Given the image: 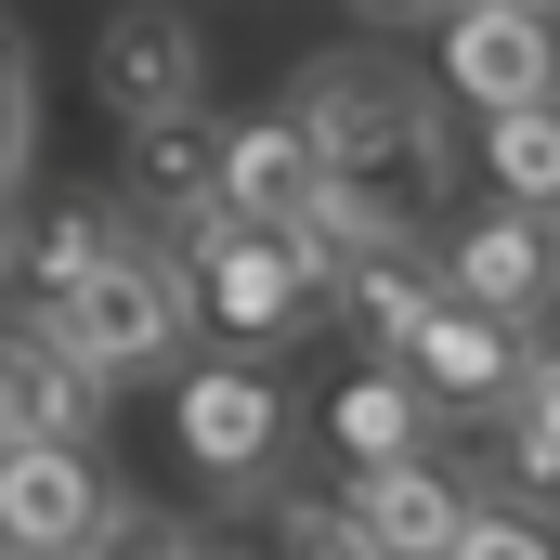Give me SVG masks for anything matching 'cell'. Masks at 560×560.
Here are the masks:
<instances>
[{"label":"cell","instance_id":"11","mask_svg":"<svg viewBox=\"0 0 560 560\" xmlns=\"http://www.w3.org/2000/svg\"><path fill=\"white\" fill-rule=\"evenodd\" d=\"M443 287H456V300H482V313H509V326H522V313H548V300H560V209H522V196H509V209H482V222L443 248Z\"/></svg>","mask_w":560,"mask_h":560},{"label":"cell","instance_id":"2","mask_svg":"<svg viewBox=\"0 0 560 560\" xmlns=\"http://www.w3.org/2000/svg\"><path fill=\"white\" fill-rule=\"evenodd\" d=\"M39 326L92 365V378H156V365H183V339H196V275H183V248H105L79 287H52L39 300Z\"/></svg>","mask_w":560,"mask_h":560},{"label":"cell","instance_id":"26","mask_svg":"<svg viewBox=\"0 0 560 560\" xmlns=\"http://www.w3.org/2000/svg\"><path fill=\"white\" fill-rule=\"evenodd\" d=\"M535 13H560V0H535Z\"/></svg>","mask_w":560,"mask_h":560},{"label":"cell","instance_id":"5","mask_svg":"<svg viewBox=\"0 0 560 560\" xmlns=\"http://www.w3.org/2000/svg\"><path fill=\"white\" fill-rule=\"evenodd\" d=\"M392 365L418 378V392L443 405V418H495V405H509V392L535 378L522 326H509V313H482V300H456V287H443V300H430L418 326H405V352H392Z\"/></svg>","mask_w":560,"mask_h":560},{"label":"cell","instance_id":"9","mask_svg":"<svg viewBox=\"0 0 560 560\" xmlns=\"http://www.w3.org/2000/svg\"><path fill=\"white\" fill-rule=\"evenodd\" d=\"M118 209H143L170 248L222 209V118L209 105H170V118H131V156H118Z\"/></svg>","mask_w":560,"mask_h":560},{"label":"cell","instance_id":"22","mask_svg":"<svg viewBox=\"0 0 560 560\" xmlns=\"http://www.w3.org/2000/svg\"><path fill=\"white\" fill-rule=\"evenodd\" d=\"M92 560H235V548H222V535H196V522H170V509H131Z\"/></svg>","mask_w":560,"mask_h":560},{"label":"cell","instance_id":"17","mask_svg":"<svg viewBox=\"0 0 560 560\" xmlns=\"http://www.w3.org/2000/svg\"><path fill=\"white\" fill-rule=\"evenodd\" d=\"M482 170H495V196L560 209V92L548 105H495V118H482Z\"/></svg>","mask_w":560,"mask_h":560},{"label":"cell","instance_id":"12","mask_svg":"<svg viewBox=\"0 0 560 560\" xmlns=\"http://www.w3.org/2000/svg\"><path fill=\"white\" fill-rule=\"evenodd\" d=\"M222 209L235 222H313L326 209V156H313V131L300 118H248V131H222Z\"/></svg>","mask_w":560,"mask_h":560},{"label":"cell","instance_id":"14","mask_svg":"<svg viewBox=\"0 0 560 560\" xmlns=\"http://www.w3.org/2000/svg\"><path fill=\"white\" fill-rule=\"evenodd\" d=\"M430 430H443V405H430L405 365H365V378H339V392H326V443H339V469H378V456L430 443Z\"/></svg>","mask_w":560,"mask_h":560},{"label":"cell","instance_id":"3","mask_svg":"<svg viewBox=\"0 0 560 560\" xmlns=\"http://www.w3.org/2000/svg\"><path fill=\"white\" fill-rule=\"evenodd\" d=\"M456 196V131H443V92L418 105H392V118H365L352 143H326V235L339 248H365V235H430V209Z\"/></svg>","mask_w":560,"mask_h":560},{"label":"cell","instance_id":"21","mask_svg":"<svg viewBox=\"0 0 560 560\" xmlns=\"http://www.w3.org/2000/svg\"><path fill=\"white\" fill-rule=\"evenodd\" d=\"M456 560H560V522H548V495H509V509H469V535H456Z\"/></svg>","mask_w":560,"mask_h":560},{"label":"cell","instance_id":"10","mask_svg":"<svg viewBox=\"0 0 560 560\" xmlns=\"http://www.w3.org/2000/svg\"><path fill=\"white\" fill-rule=\"evenodd\" d=\"M469 482H456V456H430V443H405V456H378V469H352V522L378 535V560H456V535H469Z\"/></svg>","mask_w":560,"mask_h":560},{"label":"cell","instance_id":"8","mask_svg":"<svg viewBox=\"0 0 560 560\" xmlns=\"http://www.w3.org/2000/svg\"><path fill=\"white\" fill-rule=\"evenodd\" d=\"M92 92L118 105V131L196 105V92H209V39H196V13H183V0H118V13L92 26Z\"/></svg>","mask_w":560,"mask_h":560},{"label":"cell","instance_id":"24","mask_svg":"<svg viewBox=\"0 0 560 560\" xmlns=\"http://www.w3.org/2000/svg\"><path fill=\"white\" fill-rule=\"evenodd\" d=\"M13 430H26V418H13V392H0V443H13Z\"/></svg>","mask_w":560,"mask_h":560},{"label":"cell","instance_id":"4","mask_svg":"<svg viewBox=\"0 0 560 560\" xmlns=\"http://www.w3.org/2000/svg\"><path fill=\"white\" fill-rule=\"evenodd\" d=\"M118 522H131V495L105 482L92 443H66V430H13L0 443V548L13 560H92Z\"/></svg>","mask_w":560,"mask_h":560},{"label":"cell","instance_id":"16","mask_svg":"<svg viewBox=\"0 0 560 560\" xmlns=\"http://www.w3.org/2000/svg\"><path fill=\"white\" fill-rule=\"evenodd\" d=\"M105 248H131V222H118V196H52V209H39V222L13 235V275H26L39 300H52V287H79V275H92Z\"/></svg>","mask_w":560,"mask_h":560},{"label":"cell","instance_id":"25","mask_svg":"<svg viewBox=\"0 0 560 560\" xmlns=\"http://www.w3.org/2000/svg\"><path fill=\"white\" fill-rule=\"evenodd\" d=\"M0 275H13V235H0Z\"/></svg>","mask_w":560,"mask_h":560},{"label":"cell","instance_id":"19","mask_svg":"<svg viewBox=\"0 0 560 560\" xmlns=\"http://www.w3.org/2000/svg\"><path fill=\"white\" fill-rule=\"evenodd\" d=\"M495 418H509V495H560V378L535 365Z\"/></svg>","mask_w":560,"mask_h":560},{"label":"cell","instance_id":"1","mask_svg":"<svg viewBox=\"0 0 560 560\" xmlns=\"http://www.w3.org/2000/svg\"><path fill=\"white\" fill-rule=\"evenodd\" d=\"M183 275H196V326H222L235 352H287L300 326L339 313V287H326V261H313L300 222H235V209H209V222L183 235Z\"/></svg>","mask_w":560,"mask_h":560},{"label":"cell","instance_id":"27","mask_svg":"<svg viewBox=\"0 0 560 560\" xmlns=\"http://www.w3.org/2000/svg\"><path fill=\"white\" fill-rule=\"evenodd\" d=\"M548 378H560V365H548Z\"/></svg>","mask_w":560,"mask_h":560},{"label":"cell","instance_id":"13","mask_svg":"<svg viewBox=\"0 0 560 560\" xmlns=\"http://www.w3.org/2000/svg\"><path fill=\"white\" fill-rule=\"evenodd\" d=\"M430 300H443L430 235H365V248H339V313H352L378 352H405V326H418Z\"/></svg>","mask_w":560,"mask_h":560},{"label":"cell","instance_id":"7","mask_svg":"<svg viewBox=\"0 0 560 560\" xmlns=\"http://www.w3.org/2000/svg\"><path fill=\"white\" fill-rule=\"evenodd\" d=\"M443 92L456 105H548L560 92V13L535 0H456L443 13Z\"/></svg>","mask_w":560,"mask_h":560},{"label":"cell","instance_id":"20","mask_svg":"<svg viewBox=\"0 0 560 560\" xmlns=\"http://www.w3.org/2000/svg\"><path fill=\"white\" fill-rule=\"evenodd\" d=\"M26 170H39V52L26 26H0V209L26 196Z\"/></svg>","mask_w":560,"mask_h":560},{"label":"cell","instance_id":"18","mask_svg":"<svg viewBox=\"0 0 560 560\" xmlns=\"http://www.w3.org/2000/svg\"><path fill=\"white\" fill-rule=\"evenodd\" d=\"M235 560H378V535L352 522V495H275V522H248Z\"/></svg>","mask_w":560,"mask_h":560},{"label":"cell","instance_id":"15","mask_svg":"<svg viewBox=\"0 0 560 560\" xmlns=\"http://www.w3.org/2000/svg\"><path fill=\"white\" fill-rule=\"evenodd\" d=\"M0 392H13L26 430H66V443H92V418H105V378H92L52 326H13V339H0Z\"/></svg>","mask_w":560,"mask_h":560},{"label":"cell","instance_id":"23","mask_svg":"<svg viewBox=\"0 0 560 560\" xmlns=\"http://www.w3.org/2000/svg\"><path fill=\"white\" fill-rule=\"evenodd\" d=\"M352 13H365V26H443L456 0H352Z\"/></svg>","mask_w":560,"mask_h":560},{"label":"cell","instance_id":"6","mask_svg":"<svg viewBox=\"0 0 560 560\" xmlns=\"http://www.w3.org/2000/svg\"><path fill=\"white\" fill-rule=\"evenodd\" d=\"M170 430H183V456H196L209 482H275V456H287V392L248 365V352H222V365H183Z\"/></svg>","mask_w":560,"mask_h":560}]
</instances>
